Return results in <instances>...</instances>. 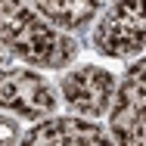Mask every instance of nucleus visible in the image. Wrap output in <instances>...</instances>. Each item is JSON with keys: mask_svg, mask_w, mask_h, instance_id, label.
I'll list each match as a JSON object with an SVG mask.
<instances>
[{"mask_svg": "<svg viewBox=\"0 0 146 146\" xmlns=\"http://www.w3.org/2000/svg\"><path fill=\"white\" fill-rule=\"evenodd\" d=\"M0 44L34 65L59 68L78 53L75 40L40 22L22 0H0Z\"/></svg>", "mask_w": 146, "mask_h": 146, "instance_id": "f257e3e1", "label": "nucleus"}, {"mask_svg": "<svg viewBox=\"0 0 146 146\" xmlns=\"http://www.w3.org/2000/svg\"><path fill=\"white\" fill-rule=\"evenodd\" d=\"M146 44L143 0H118L96 28V47L109 56L140 53Z\"/></svg>", "mask_w": 146, "mask_h": 146, "instance_id": "f03ea898", "label": "nucleus"}, {"mask_svg": "<svg viewBox=\"0 0 146 146\" xmlns=\"http://www.w3.org/2000/svg\"><path fill=\"white\" fill-rule=\"evenodd\" d=\"M143 62H137L131 68V75L124 78L121 93H118V106L112 115V131L121 143H143V127H146V81H143Z\"/></svg>", "mask_w": 146, "mask_h": 146, "instance_id": "7ed1b4c3", "label": "nucleus"}, {"mask_svg": "<svg viewBox=\"0 0 146 146\" xmlns=\"http://www.w3.org/2000/svg\"><path fill=\"white\" fill-rule=\"evenodd\" d=\"M0 106L16 109V112H22L28 118H37V115L53 112L56 100H53V90L37 75L6 72V75H0Z\"/></svg>", "mask_w": 146, "mask_h": 146, "instance_id": "20e7f679", "label": "nucleus"}, {"mask_svg": "<svg viewBox=\"0 0 146 146\" xmlns=\"http://www.w3.org/2000/svg\"><path fill=\"white\" fill-rule=\"evenodd\" d=\"M112 75L103 68H81L62 81V93L72 109L84 115H103L112 100Z\"/></svg>", "mask_w": 146, "mask_h": 146, "instance_id": "39448f33", "label": "nucleus"}, {"mask_svg": "<svg viewBox=\"0 0 146 146\" xmlns=\"http://www.w3.org/2000/svg\"><path fill=\"white\" fill-rule=\"evenodd\" d=\"M28 143H50V146H103L106 134L93 124H84L78 118H56L40 124L37 131H31L25 137Z\"/></svg>", "mask_w": 146, "mask_h": 146, "instance_id": "423d86ee", "label": "nucleus"}, {"mask_svg": "<svg viewBox=\"0 0 146 146\" xmlns=\"http://www.w3.org/2000/svg\"><path fill=\"white\" fill-rule=\"evenodd\" d=\"M34 6L62 28H81L84 22H90L96 16L100 0H34Z\"/></svg>", "mask_w": 146, "mask_h": 146, "instance_id": "0eeeda50", "label": "nucleus"}, {"mask_svg": "<svg viewBox=\"0 0 146 146\" xmlns=\"http://www.w3.org/2000/svg\"><path fill=\"white\" fill-rule=\"evenodd\" d=\"M16 140H19L16 124H13V121H6V118H0V143H16Z\"/></svg>", "mask_w": 146, "mask_h": 146, "instance_id": "6e6552de", "label": "nucleus"}, {"mask_svg": "<svg viewBox=\"0 0 146 146\" xmlns=\"http://www.w3.org/2000/svg\"><path fill=\"white\" fill-rule=\"evenodd\" d=\"M3 59H6V50H0V62H3Z\"/></svg>", "mask_w": 146, "mask_h": 146, "instance_id": "1a4fd4ad", "label": "nucleus"}]
</instances>
